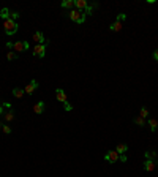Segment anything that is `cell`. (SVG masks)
Masks as SVG:
<instances>
[{
  "label": "cell",
  "instance_id": "24",
  "mask_svg": "<svg viewBox=\"0 0 158 177\" xmlns=\"http://www.w3.org/2000/svg\"><path fill=\"white\" fill-rule=\"evenodd\" d=\"M3 133H6V134H10L11 133V128L8 127V125H3Z\"/></svg>",
  "mask_w": 158,
  "mask_h": 177
},
{
  "label": "cell",
  "instance_id": "14",
  "mask_svg": "<svg viewBox=\"0 0 158 177\" xmlns=\"http://www.w3.org/2000/svg\"><path fill=\"white\" fill-rule=\"evenodd\" d=\"M10 10H8V8H2V10H0V18H2L3 21H6V19H10Z\"/></svg>",
  "mask_w": 158,
  "mask_h": 177
},
{
  "label": "cell",
  "instance_id": "5",
  "mask_svg": "<svg viewBox=\"0 0 158 177\" xmlns=\"http://www.w3.org/2000/svg\"><path fill=\"white\" fill-rule=\"evenodd\" d=\"M44 54H46V44H35L33 47V55L35 57H44Z\"/></svg>",
  "mask_w": 158,
  "mask_h": 177
},
{
  "label": "cell",
  "instance_id": "22",
  "mask_svg": "<svg viewBox=\"0 0 158 177\" xmlns=\"http://www.w3.org/2000/svg\"><path fill=\"white\" fill-rule=\"evenodd\" d=\"M139 116H141L142 119H146V117L149 116V109H147V108H141V112H139Z\"/></svg>",
  "mask_w": 158,
  "mask_h": 177
},
{
  "label": "cell",
  "instance_id": "17",
  "mask_svg": "<svg viewBox=\"0 0 158 177\" xmlns=\"http://www.w3.org/2000/svg\"><path fill=\"white\" fill-rule=\"evenodd\" d=\"M147 123L150 125V130H152V131H155L156 128H158V122H156L155 119H149V122H147Z\"/></svg>",
  "mask_w": 158,
  "mask_h": 177
},
{
  "label": "cell",
  "instance_id": "13",
  "mask_svg": "<svg viewBox=\"0 0 158 177\" xmlns=\"http://www.w3.org/2000/svg\"><path fill=\"white\" fill-rule=\"evenodd\" d=\"M126 150H128V146H126V144H117V149H115V152H117V154L118 155H122V154H125V152Z\"/></svg>",
  "mask_w": 158,
  "mask_h": 177
},
{
  "label": "cell",
  "instance_id": "23",
  "mask_svg": "<svg viewBox=\"0 0 158 177\" xmlns=\"http://www.w3.org/2000/svg\"><path fill=\"white\" fill-rule=\"evenodd\" d=\"M10 18H11L13 21H16V19H18V18H19V13H18V11H13V13L10 14Z\"/></svg>",
  "mask_w": 158,
  "mask_h": 177
},
{
  "label": "cell",
  "instance_id": "9",
  "mask_svg": "<svg viewBox=\"0 0 158 177\" xmlns=\"http://www.w3.org/2000/svg\"><path fill=\"white\" fill-rule=\"evenodd\" d=\"M44 108H46L44 101H38L35 106H33V112H35V114H43V112H44Z\"/></svg>",
  "mask_w": 158,
  "mask_h": 177
},
{
  "label": "cell",
  "instance_id": "30",
  "mask_svg": "<svg viewBox=\"0 0 158 177\" xmlns=\"http://www.w3.org/2000/svg\"><path fill=\"white\" fill-rule=\"evenodd\" d=\"M0 128H3V125H2V123H0Z\"/></svg>",
  "mask_w": 158,
  "mask_h": 177
},
{
  "label": "cell",
  "instance_id": "27",
  "mask_svg": "<svg viewBox=\"0 0 158 177\" xmlns=\"http://www.w3.org/2000/svg\"><path fill=\"white\" fill-rule=\"evenodd\" d=\"M118 160H120V161H126V157H125L123 154H122L120 157H118Z\"/></svg>",
  "mask_w": 158,
  "mask_h": 177
},
{
  "label": "cell",
  "instance_id": "25",
  "mask_svg": "<svg viewBox=\"0 0 158 177\" xmlns=\"http://www.w3.org/2000/svg\"><path fill=\"white\" fill-rule=\"evenodd\" d=\"M63 108H65V111H71V109H73V108H71V104H70L68 101H67L65 104H63Z\"/></svg>",
  "mask_w": 158,
  "mask_h": 177
},
{
  "label": "cell",
  "instance_id": "11",
  "mask_svg": "<svg viewBox=\"0 0 158 177\" xmlns=\"http://www.w3.org/2000/svg\"><path fill=\"white\" fill-rule=\"evenodd\" d=\"M55 96H57V100L62 101L63 104L67 103V95H65V92H63L62 88H57V90H55Z\"/></svg>",
  "mask_w": 158,
  "mask_h": 177
},
{
  "label": "cell",
  "instance_id": "8",
  "mask_svg": "<svg viewBox=\"0 0 158 177\" xmlns=\"http://www.w3.org/2000/svg\"><path fill=\"white\" fill-rule=\"evenodd\" d=\"M33 40H35L36 44H44V35H43V32L36 30L35 33H33Z\"/></svg>",
  "mask_w": 158,
  "mask_h": 177
},
{
  "label": "cell",
  "instance_id": "21",
  "mask_svg": "<svg viewBox=\"0 0 158 177\" xmlns=\"http://www.w3.org/2000/svg\"><path fill=\"white\" fill-rule=\"evenodd\" d=\"M6 59L8 60H16V59H18V54L13 52V51H10V52H8V55H6Z\"/></svg>",
  "mask_w": 158,
  "mask_h": 177
},
{
  "label": "cell",
  "instance_id": "16",
  "mask_svg": "<svg viewBox=\"0 0 158 177\" xmlns=\"http://www.w3.org/2000/svg\"><path fill=\"white\" fill-rule=\"evenodd\" d=\"M3 120L5 122H11V120H14V112L13 111H8L3 114Z\"/></svg>",
  "mask_w": 158,
  "mask_h": 177
},
{
  "label": "cell",
  "instance_id": "15",
  "mask_svg": "<svg viewBox=\"0 0 158 177\" xmlns=\"http://www.w3.org/2000/svg\"><path fill=\"white\" fill-rule=\"evenodd\" d=\"M24 88H21V87H16V88H13V95L16 96V98H22L24 96Z\"/></svg>",
  "mask_w": 158,
  "mask_h": 177
},
{
  "label": "cell",
  "instance_id": "26",
  "mask_svg": "<svg viewBox=\"0 0 158 177\" xmlns=\"http://www.w3.org/2000/svg\"><path fill=\"white\" fill-rule=\"evenodd\" d=\"M152 57H153L155 60H158V49H156V51H153V54H152Z\"/></svg>",
  "mask_w": 158,
  "mask_h": 177
},
{
  "label": "cell",
  "instance_id": "20",
  "mask_svg": "<svg viewBox=\"0 0 158 177\" xmlns=\"http://www.w3.org/2000/svg\"><path fill=\"white\" fill-rule=\"evenodd\" d=\"M134 123L139 125V127H144L146 125V119H142L141 116H138V117H134Z\"/></svg>",
  "mask_w": 158,
  "mask_h": 177
},
{
  "label": "cell",
  "instance_id": "29",
  "mask_svg": "<svg viewBox=\"0 0 158 177\" xmlns=\"http://www.w3.org/2000/svg\"><path fill=\"white\" fill-rule=\"evenodd\" d=\"M2 114H5V112H3V108H2V104H0V116H2Z\"/></svg>",
  "mask_w": 158,
  "mask_h": 177
},
{
  "label": "cell",
  "instance_id": "31",
  "mask_svg": "<svg viewBox=\"0 0 158 177\" xmlns=\"http://www.w3.org/2000/svg\"><path fill=\"white\" fill-rule=\"evenodd\" d=\"M156 165H158V158H156Z\"/></svg>",
  "mask_w": 158,
  "mask_h": 177
},
{
  "label": "cell",
  "instance_id": "7",
  "mask_svg": "<svg viewBox=\"0 0 158 177\" xmlns=\"http://www.w3.org/2000/svg\"><path fill=\"white\" fill-rule=\"evenodd\" d=\"M36 87H38V82L33 79V81H32L30 84H27V85H26V88H24V92L29 93V95H32V93L35 92V88H36Z\"/></svg>",
  "mask_w": 158,
  "mask_h": 177
},
{
  "label": "cell",
  "instance_id": "1",
  "mask_svg": "<svg viewBox=\"0 0 158 177\" xmlns=\"http://www.w3.org/2000/svg\"><path fill=\"white\" fill-rule=\"evenodd\" d=\"M3 29H5V33L6 35H14L16 32H18V24H16V21H13L11 18L3 21Z\"/></svg>",
  "mask_w": 158,
  "mask_h": 177
},
{
  "label": "cell",
  "instance_id": "6",
  "mask_svg": "<svg viewBox=\"0 0 158 177\" xmlns=\"http://www.w3.org/2000/svg\"><path fill=\"white\" fill-rule=\"evenodd\" d=\"M118 157H120V155H118L115 150H109L108 154L105 155V160H106V161H109V163H115L117 160H118Z\"/></svg>",
  "mask_w": 158,
  "mask_h": 177
},
{
  "label": "cell",
  "instance_id": "4",
  "mask_svg": "<svg viewBox=\"0 0 158 177\" xmlns=\"http://www.w3.org/2000/svg\"><path fill=\"white\" fill-rule=\"evenodd\" d=\"M29 47H30L29 41H16V43H13V49H14L16 52H24V51H29Z\"/></svg>",
  "mask_w": 158,
  "mask_h": 177
},
{
  "label": "cell",
  "instance_id": "2",
  "mask_svg": "<svg viewBox=\"0 0 158 177\" xmlns=\"http://www.w3.org/2000/svg\"><path fill=\"white\" fill-rule=\"evenodd\" d=\"M70 19L73 21V22L82 24L85 21V13L84 11H79V10H73V11H70Z\"/></svg>",
  "mask_w": 158,
  "mask_h": 177
},
{
  "label": "cell",
  "instance_id": "3",
  "mask_svg": "<svg viewBox=\"0 0 158 177\" xmlns=\"http://www.w3.org/2000/svg\"><path fill=\"white\" fill-rule=\"evenodd\" d=\"M125 18H126V16H125L123 13H122V14H118V16H117V21H115L114 24H111L109 29L112 30V32H120L122 27H123V26H122V22L125 21Z\"/></svg>",
  "mask_w": 158,
  "mask_h": 177
},
{
  "label": "cell",
  "instance_id": "12",
  "mask_svg": "<svg viewBox=\"0 0 158 177\" xmlns=\"http://www.w3.org/2000/svg\"><path fill=\"white\" fill-rule=\"evenodd\" d=\"M144 169L147 172H150V171L155 169V161H153V160H146V161H144Z\"/></svg>",
  "mask_w": 158,
  "mask_h": 177
},
{
  "label": "cell",
  "instance_id": "19",
  "mask_svg": "<svg viewBox=\"0 0 158 177\" xmlns=\"http://www.w3.org/2000/svg\"><path fill=\"white\" fill-rule=\"evenodd\" d=\"M74 6V0H63L62 2V8H71Z\"/></svg>",
  "mask_w": 158,
  "mask_h": 177
},
{
  "label": "cell",
  "instance_id": "18",
  "mask_svg": "<svg viewBox=\"0 0 158 177\" xmlns=\"http://www.w3.org/2000/svg\"><path fill=\"white\" fill-rule=\"evenodd\" d=\"M146 158H147V160H153V161H155V158H158V157H156V152H153V150L146 152Z\"/></svg>",
  "mask_w": 158,
  "mask_h": 177
},
{
  "label": "cell",
  "instance_id": "10",
  "mask_svg": "<svg viewBox=\"0 0 158 177\" xmlns=\"http://www.w3.org/2000/svg\"><path fill=\"white\" fill-rule=\"evenodd\" d=\"M87 3L85 0H74V6H76V10H79V11H84L85 8H87Z\"/></svg>",
  "mask_w": 158,
  "mask_h": 177
},
{
  "label": "cell",
  "instance_id": "28",
  "mask_svg": "<svg viewBox=\"0 0 158 177\" xmlns=\"http://www.w3.org/2000/svg\"><path fill=\"white\" fill-rule=\"evenodd\" d=\"M6 47L8 49H13V43H6Z\"/></svg>",
  "mask_w": 158,
  "mask_h": 177
}]
</instances>
